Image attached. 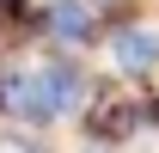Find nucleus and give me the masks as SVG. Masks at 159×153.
Masks as SVG:
<instances>
[{
  "label": "nucleus",
  "mask_w": 159,
  "mask_h": 153,
  "mask_svg": "<svg viewBox=\"0 0 159 153\" xmlns=\"http://www.w3.org/2000/svg\"><path fill=\"white\" fill-rule=\"evenodd\" d=\"M0 104L12 116H25V123H49L55 116V98H49V80L43 74H12L0 86Z\"/></svg>",
  "instance_id": "nucleus-1"
},
{
  "label": "nucleus",
  "mask_w": 159,
  "mask_h": 153,
  "mask_svg": "<svg viewBox=\"0 0 159 153\" xmlns=\"http://www.w3.org/2000/svg\"><path fill=\"white\" fill-rule=\"evenodd\" d=\"M110 61L129 67V74H147L159 61V31H141V25H116L110 31Z\"/></svg>",
  "instance_id": "nucleus-2"
},
{
  "label": "nucleus",
  "mask_w": 159,
  "mask_h": 153,
  "mask_svg": "<svg viewBox=\"0 0 159 153\" xmlns=\"http://www.w3.org/2000/svg\"><path fill=\"white\" fill-rule=\"evenodd\" d=\"M49 31L67 37V43H86L92 31H98V19H92L86 0H55V6H49Z\"/></svg>",
  "instance_id": "nucleus-3"
},
{
  "label": "nucleus",
  "mask_w": 159,
  "mask_h": 153,
  "mask_svg": "<svg viewBox=\"0 0 159 153\" xmlns=\"http://www.w3.org/2000/svg\"><path fill=\"white\" fill-rule=\"evenodd\" d=\"M135 123H141L135 104H98V116H92V129H98V135H129Z\"/></svg>",
  "instance_id": "nucleus-4"
},
{
  "label": "nucleus",
  "mask_w": 159,
  "mask_h": 153,
  "mask_svg": "<svg viewBox=\"0 0 159 153\" xmlns=\"http://www.w3.org/2000/svg\"><path fill=\"white\" fill-rule=\"evenodd\" d=\"M0 153H37V147H12V141H6V147H0Z\"/></svg>",
  "instance_id": "nucleus-5"
}]
</instances>
